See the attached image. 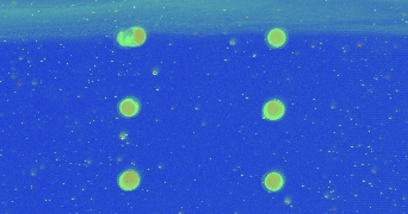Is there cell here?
Instances as JSON below:
<instances>
[{
  "label": "cell",
  "mask_w": 408,
  "mask_h": 214,
  "mask_svg": "<svg viewBox=\"0 0 408 214\" xmlns=\"http://www.w3.org/2000/svg\"><path fill=\"white\" fill-rule=\"evenodd\" d=\"M137 108H139V106H137V104L135 103L134 100H131V99H127V100H123L122 103H121V106H120L121 112H122V113L127 117L134 116V114L136 113Z\"/></svg>",
  "instance_id": "obj_5"
},
{
  "label": "cell",
  "mask_w": 408,
  "mask_h": 214,
  "mask_svg": "<svg viewBox=\"0 0 408 214\" xmlns=\"http://www.w3.org/2000/svg\"><path fill=\"white\" fill-rule=\"evenodd\" d=\"M264 114L269 119H277L283 114V105L280 101H270L264 108Z\"/></svg>",
  "instance_id": "obj_3"
},
{
  "label": "cell",
  "mask_w": 408,
  "mask_h": 214,
  "mask_svg": "<svg viewBox=\"0 0 408 214\" xmlns=\"http://www.w3.org/2000/svg\"><path fill=\"white\" fill-rule=\"evenodd\" d=\"M145 38V34L141 29H130L128 31L122 32L118 37L122 44H139Z\"/></svg>",
  "instance_id": "obj_1"
},
{
  "label": "cell",
  "mask_w": 408,
  "mask_h": 214,
  "mask_svg": "<svg viewBox=\"0 0 408 214\" xmlns=\"http://www.w3.org/2000/svg\"><path fill=\"white\" fill-rule=\"evenodd\" d=\"M269 41L272 45H280L283 44V42L285 41V35H284V32L280 31V30H274V31L270 32Z\"/></svg>",
  "instance_id": "obj_6"
},
{
  "label": "cell",
  "mask_w": 408,
  "mask_h": 214,
  "mask_svg": "<svg viewBox=\"0 0 408 214\" xmlns=\"http://www.w3.org/2000/svg\"><path fill=\"white\" fill-rule=\"evenodd\" d=\"M282 183H283L282 177H280V175L276 174V172H272V174L267 175L265 178V186L267 187V189H270V191H277V189H280V187H282Z\"/></svg>",
  "instance_id": "obj_4"
},
{
  "label": "cell",
  "mask_w": 408,
  "mask_h": 214,
  "mask_svg": "<svg viewBox=\"0 0 408 214\" xmlns=\"http://www.w3.org/2000/svg\"><path fill=\"white\" fill-rule=\"evenodd\" d=\"M139 183V176L133 170H128L125 174L121 175L120 177V186L123 189H127V191H130V189H134Z\"/></svg>",
  "instance_id": "obj_2"
}]
</instances>
